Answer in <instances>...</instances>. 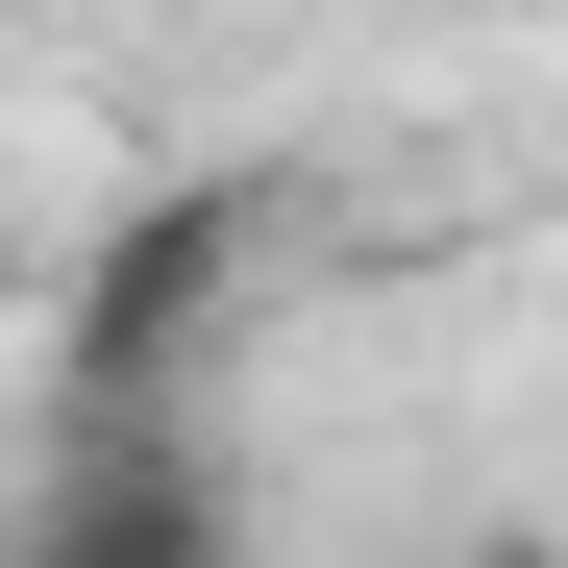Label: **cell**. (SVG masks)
Returning a JSON list of instances; mask_svg holds the SVG:
<instances>
[{"label": "cell", "mask_w": 568, "mask_h": 568, "mask_svg": "<svg viewBox=\"0 0 568 568\" xmlns=\"http://www.w3.org/2000/svg\"><path fill=\"white\" fill-rule=\"evenodd\" d=\"M272 173H149V199L100 223V247H50V396L74 420H173V371L223 346V297L272 272Z\"/></svg>", "instance_id": "cell-1"}, {"label": "cell", "mask_w": 568, "mask_h": 568, "mask_svg": "<svg viewBox=\"0 0 568 568\" xmlns=\"http://www.w3.org/2000/svg\"><path fill=\"white\" fill-rule=\"evenodd\" d=\"M0 568H247V469L199 420H74L26 469V544Z\"/></svg>", "instance_id": "cell-2"}, {"label": "cell", "mask_w": 568, "mask_h": 568, "mask_svg": "<svg viewBox=\"0 0 568 568\" xmlns=\"http://www.w3.org/2000/svg\"><path fill=\"white\" fill-rule=\"evenodd\" d=\"M445 568H568V519H469V544H445Z\"/></svg>", "instance_id": "cell-3"}, {"label": "cell", "mask_w": 568, "mask_h": 568, "mask_svg": "<svg viewBox=\"0 0 568 568\" xmlns=\"http://www.w3.org/2000/svg\"><path fill=\"white\" fill-rule=\"evenodd\" d=\"M0 322H50V247H26V199H0Z\"/></svg>", "instance_id": "cell-4"}]
</instances>
